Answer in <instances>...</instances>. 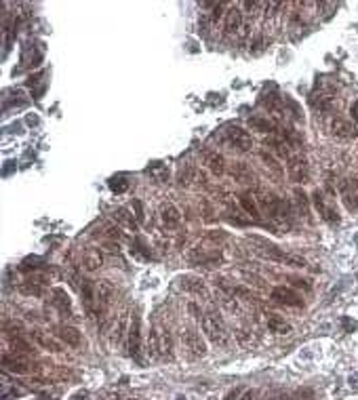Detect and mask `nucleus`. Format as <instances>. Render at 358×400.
Segmentation results:
<instances>
[{
    "instance_id": "nucleus-1",
    "label": "nucleus",
    "mask_w": 358,
    "mask_h": 400,
    "mask_svg": "<svg viewBox=\"0 0 358 400\" xmlns=\"http://www.w3.org/2000/svg\"><path fill=\"white\" fill-rule=\"evenodd\" d=\"M255 200H257V204L265 211V215H268L272 221H278L284 225H289L293 221V209L286 200L276 198L274 194H265V192H261Z\"/></svg>"
},
{
    "instance_id": "nucleus-2",
    "label": "nucleus",
    "mask_w": 358,
    "mask_h": 400,
    "mask_svg": "<svg viewBox=\"0 0 358 400\" xmlns=\"http://www.w3.org/2000/svg\"><path fill=\"white\" fill-rule=\"evenodd\" d=\"M148 352L156 360H165V358H173V339L171 333L165 326H154L148 337Z\"/></svg>"
},
{
    "instance_id": "nucleus-3",
    "label": "nucleus",
    "mask_w": 358,
    "mask_h": 400,
    "mask_svg": "<svg viewBox=\"0 0 358 400\" xmlns=\"http://www.w3.org/2000/svg\"><path fill=\"white\" fill-rule=\"evenodd\" d=\"M202 333L207 335V339H211L217 345H228L230 343V333L226 329V324H223L221 318L215 316V314H204L202 316Z\"/></svg>"
},
{
    "instance_id": "nucleus-4",
    "label": "nucleus",
    "mask_w": 358,
    "mask_h": 400,
    "mask_svg": "<svg viewBox=\"0 0 358 400\" xmlns=\"http://www.w3.org/2000/svg\"><path fill=\"white\" fill-rule=\"evenodd\" d=\"M268 259H274V261H280V263H286L291 265V268H305V263L301 257H295V255H289V253H282L280 249L272 247V244H263V251H261Z\"/></svg>"
},
{
    "instance_id": "nucleus-5",
    "label": "nucleus",
    "mask_w": 358,
    "mask_h": 400,
    "mask_svg": "<svg viewBox=\"0 0 358 400\" xmlns=\"http://www.w3.org/2000/svg\"><path fill=\"white\" fill-rule=\"evenodd\" d=\"M312 202H314L316 211L320 213V217H322L324 221H329V223H339V213L335 211V207H333L331 202H326V196H324L322 192L316 190L314 196H312Z\"/></svg>"
},
{
    "instance_id": "nucleus-6",
    "label": "nucleus",
    "mask_w": 358,
    "mask_h": 400,
    "mask_svg": "<svg viewBox=\"0 0 358 400\" xmlns=\"http://www.w3.org/2000/svg\"><path fill=\"white\" fill-rule=\"evenodd\" d=\"M181 343H183V347H186V350H188L190 354H194V356H204V354H207V345H204V339L200 337V333L192 331V329H188V331L181 333Z\"/></svg>"
},
{
    "instance_id": "nucleus-7",
    "label": "nucleus",
    "mask_w": 358,
    "mask_h": 400,
    "mask_svg": "<svg viewBox=\"0 0 358 400\" xmlns=\"http://www.w3.org/2000/svg\"><path fill=\"white\" fill-rule=\"evenodd\" d=\"M286 171H289V177L293 181H299V183H305L310 177L308 162H305V158H301V156H291L289 165H286Z\"/></svg>"
},
{
    "instance_id": "nucleus-8",
    "label": "nucleus",
    "mask_w": 358,
    "mask_h": 400,
    "mask_svg": "<svg viewBox=\"0 0 358 400\" xmlns=\"http://www.w3.org/2000/svg\"><path fill=\"white\" fill-rule=\"evenodd\" d=\"M226 137H228V141L232 143L234 148H238V150H242V152H247V150H251L253 148V139H251V135L244 129H240V127H230L228 131H226Z\"/></svg>"
},
{
    "instance_id": "nucleus-9",
    "label": "nucleus",
    "mask_w": 358,
    "mask_h": 400,
    "mask_svg": "<svg viewBox=\"0 0 358 400\" xmlns=\"http://www.w3.org/2000/svg\"><path fill=\"white\" fill-rule=\"evenodd\" d=\"M272 299L278 301V303H282V305H291V307L303 305L301 295H297L293 289H289V286H276V289L272 291Z\"/></svg>"
},
{
    "instance_id": "nucleus-10",
    "label": "nucleus",
    "mask_w": 358,
    "mask_h": 400,
    "mask_svg": "<svg viewBox=\"0 0 358 400\" xmlns=\"http://www.w3.org/2000/svg\"><path fill=\"white\" fill-rule=\"evenodd\" d=\"M129 354L139 360L141 356V324H139V316H133L131 329H129Z\"/></svg>"
},
{
    "instance_id": "nucleus-11",
    "label": "nucleus",
    "mask_w": 358,
    "mask_h": 400,
    "mask_svg": "<svg viewBox=\"0 0 358 400\" xmlns=\"http://www.w3.org/2000/svg\"><path fill=\"white\" fill-rule=\"evenodd\" d=\"M95 291H97V307L99 312H104L108 303L112 301V297H114V284L110 280H99L95 282Z\"/></svg>"
},
{
    "instance_id": "nucleus-12",
    "label": "nucleus",
    "mask_w": 358,
    "mask_h": 400,
    "mask_svg": "<svg viewBox=\"0 0 358 400\" xmlns=\"http://www.w3.org/2000/svg\"><path fill=\"white\" fill-rule=\"evenodd\" d=\"M341 196L347 209H358V179H347L341 183Z\"/></svg>"
},
{
    "instance_id": "nucleus-13",
    "label": "nucleus",
    "mask_w": 358,
    "mask_h": 400,
    "mask_svg": "<svg viewBox=\"0 0 358 400\" xmlns=\"http://www.w3.org/2000/svg\"><path fill=\"white\" fill-rule=\"evenodd\" d=\"M55 335L66 345H72V347L80 345V339H83V337H80V331L76 329V326H70V324H59L55 329Z\"/></svg>"
},
{
    "instance_id": "nucleus-14",
    "label": "nucleus",
    "mask_w": 358,
    "mask_h": 400,
    "mask_svg": "<svg viewBox=\"0 0 358 400\" xmlns=\"http://www.w3.org/2000/svg\"><path fill=\"white\" fill-rule=\"evenodd\" d=\"M3 366L11 373H28V360L22 358L19 354H3Z\"/></svg>"
},
{
    "instance_id": "nucleus-15",
    "label": "nucleus",
    "mask_w": 358,
    "mask_h": 400,
    "mask_svg": "<svg viewBox=\"0 0 358 400\" xmlns=\"http://www.w3.org/2000/svg\"><path fill=\"white\" fill-rule=\"evenodd\" d=\"M101 265H104V255H101L99 249H87L85 255H83V268L87 272H97Z\"/></svg>"
},
{
    "instance_id": "nucleus-16",
    "label": "nucleus",
    "mask_w": 358,
    "mask_h": 400,
    "mask_svg": "<svg viewBox=\"0 0 358 400\" xmlns=\"http://www.w3.org/2000/svg\"><path fill=\"white\" fill-rule=\"evenodd\" d=\"M160 219H162V223H165L167 228H175V225H179V221H181V213H179V209L175 207V204L167 202V204H162V207H160Z\"/></svg>"
},
{
    "instance_id": "nucleus-17",
    "label": "nucleus",
    "mask_w": 358,
    "mask_h": 400,
    "mask_svg": "<svg viewBox=\"0 0 358 400\" xmlns=\"http://www.w3.org/2000/svg\"><path fill=\"white\" fill-rule=\"evenodd\" d=\"M331 131L335 137L339 139H350V137H356V129L352 127V122H347L343 118H335L331 122Z\"/></svg>"
},
{
    "instance_id": "nucleus-18",
    "label": "nucleus",
    "mask_w": 358,
    "mask_h": 400,
    "mask_svg": "<svg viewBox=\"0 0 358 400\" xmlns=\"http://www.w3.org/2000/svg\"><path fill=\"white\" fill-rule=\"evenodd\" d=\"M242 26V13L238 7H232L230 11L226 13V34H234L238 32Z\"/></svg>"
},
{
    "instance_id": "nucleus-19",
    "label": "nucleus",
    "mask_w": 358,
    "mask_h": 400,
    "mask_svg": "<svg viewBox=\"0 0 358 400\" xmlns=\"http://www.w3.org/2000/svg\"><path fill=\"white\" fill-rule=\"evenodd\" d=\"M240 204H242V209L249 213V217H253L255 221H259V204H257V200H255V196L251 192H242L240 194Z\"/></svg>"
},
{
    "instance_id": "nucleus-20",
    "label": "nucleus",
    "mask_w": 358,
    "mask_h": 400,
    "mask_svg": "<svg viewBox=\"0 0 358 400\" xmlns=\"http://www.w3.org/2000/svg\"><path fill=\"white\" fill-rule=\"evenodd\" d=\"M112 219H114L116 223H120V225H125V228H129V230H133V232L137 230V223H139L127 209H122V207H118L114 213H112Z\"/></svg>"
},
{
    "instance_id": "nucleus-21",
    "label": "nucleus",
    "mask_w": 358,
    "mask_h": 400,
    "mask_svg": "<svg viewBox=\"0 0 358 400\" xmlns=\"http://www.w3.org/2000/svg\"><path fill=\"white\" fill-rule=\"evenodd\" d=\"M204 165L211 173L215 175H223V171H226V160H223L221 154H209L207 158H204Z\"/></svg>"
},
{
    "instance_id": "nucleus-22",
    "label": "nucleus",
    "mask_w": 358,
    "mask_h": 400,
    "mask_svg": "<svg viewBox=\"0 0 358 400\" xmlns=\"http://www.w3.org/2000/svg\"><path fill=\"white\" fill-rule=\"evenodd\" d=\"M53 297H55V305L59 307L61 312H68L70 316H72V301H70V297H68V293L64 291V289H53Z\"/></svg>"
},
{
    "instance_id": "nucleus-23",
    "label": "nucleus",
    "mask_w": 358,
    "mask_h": 400,
    "mask_svg": "<svg viewBox=\"0 0 358 400\" xmlns=\"http://www.w3.org/2000/svg\"><path fill=\"white\" fill-rule=\"evenodd\" d=\"M249 125L253 127V129H257V131H261V133H270V135H276V125L274 122H270L268 118H249Z\"/></svg>"
},
{
    "instance_id": "nucleus-24",
    "label": "nucleus",
    "mask_w": 358,
    "mask_h": 400,
    "mask_svg": "<svg viewBox=\"0 0 358 400\" xmlns=\"http://www.w3.org/2000/svg\"><path fill=\"white\" fill-rule=\"evenodd\" d=\"M32 337L38 341V345H43L45 350H51V352H61V345L55 341V339H51V337H47L45 333H40V331H34L32 333Z\"/></svg>"
},
{
    "instance_id": "nucleus-25",
    "label": "nucleus",
    "mask_w": 358,
    "mask_h": 400,
    "mask_svg": "<svg viewBox=\"0 0 358 400\" xmlns=\"http://www.w3.org/2000/svg\"><path fill=\"white\" fill-rule=\"evenodd\" d=\"M268 329L272 333L286 335V333H291V324H286L282 318H278V316H272V318H268Z\"/></svg>"
},
{
    "instance_id": "nucleus-26",
    "label": "nucleus",
    "mask_w": 358,
    "mask_h": 400,
    "mask_svg": "<svg viewBox=\"0 0 358 400\" xmlns=\"http://www.w3.org/2000/svg\"><path fill=\"white\" fill-rule=\"evenodd\" d=\"M310 104L314 106V108H318V110H331V106H333V97L331 95H324V93H318V95H312L310 97Z\"/></svg>"
},
{
    "instance_id": "nucleus-27",
    "label": "nucleus",
    "mask_w": 358,
    "mask_h": 400,
    "mask_svg": "<svg viewBox=\"0 0 358 400\" xmlns=\"http://www.w3.org/2000/svg\"><path fill=\"white\" fill-rule=\"evenodd\" d=\"M9 343L13 347V354H32V345L24 341L22 337H9Z\"/></svg>"
},
{
    "instance_id": "nucleus-28",
    "label": "nucleus",
    "mask_w": 358,
    "mask_h": 400,
    "mask_svg": "<svg viewBox=\"0 0 358 400\" xmlns=\"http://www.w3.org/2000/svg\"><path fill=\"white\" fill-rule=\"evenodd\" d=\"M232 175L236 177L238 181H251L253 179V173L247 165H242V162H236V165L232 167Z\"/></svg>"
},
{
    "instance_id": "nucleus-29",
    "label": "nucleus",
    "mask_w": 358,
    "mask_h": 400,
    "mask_svg": "<svg viewBox=\"0 0 358 400\" xmlns=\"http://www.w3.org/2000/svg\"><path fill=\"white\" fill-rule=\"evenodd\" d=\"M110 190L116 192V194L127 192V190H129V181H127L125 177H114V179H110Z\"/></svg>"
},
{
    "instance_id": "nucleus-30",
    "label": "nucleus",
    "mask_w": 358,
    "mask_h": 400,
    "mask_svg": "<svg viewBox=\"0 0 358 400\" xmlns=\"http://www.w3.org/2000/svg\"><path fill=\"white\" fill-rule=\"evenodd\" d=\"M148 173H150V175H154L158 181H167V177H169V171L162 169L160 165H154L152 169H148Z\"/></svg>"
},
{
    "instance_id": "nucleus-31",
    "label": "nucleus",
    "mask_w": 358,
    "mask_h": 400,
    "mask_svg": "<svg viewBox=\"0 0 358 400\" xmlns=\"http://www.w3.org/2000/svg\"><path fill=\"white\" fill-rule=\"evenodd\" d=\"M295 198H297L299 211H303V215H308V202H305V194L301 190H297V192H295Z\"/></svg>"
},
{
    "instance_id": "nucleus-32",
    "label": "nucleus",
    "mask_w": 358,
    "mask_h": 400,
    "mask_svg": "<svg viewBox=\"0 0 358 400\" xmlns=\"http://www.w3.org/2000/svg\"><path fill=\"white\" fill-rule=\"evenodd\" d=\"M221 11H223V5H221V3L213 5V13H211V19H213V22H217V19L221 17Z\"/></svg>"
},
{
    "instance_id": "nucleus-33",
    "label": "nucleus",
    "mask_w": 358,
    "mask_h": 400,
    "mask_svg": "<svg viewBox=\"0 0 358 400\" xmlns=\"http://www.w3.org/2000/svg\"><path fill=\"white\" fill-rule=\"evenodd\" d=\"M133 207H135V219L141 223L143 221V211H141V202L139 200H135V202H133Z\"/></svg>"
},
{
    "instance_id": "nucleus-34",
    "label": "nucleus",
    "mask_w": 358,
    "mask_h": 400,
    "mask_svg": "<svg viewBox=\"0 0 358 400\" xmlns=\"http://www.w3.org/2000/svg\"><path fill=\"white\" fill-rule=\"evenodd\" d=\"M108 234L112 236V238H116V240H120V238H122L120 230H118V228H112V225H108Z\"/></svg>"
},
{
    "instance_id": "nucleus-35",
    "label": "nucleus",
    "mask_w": 358,
    "mask_h": 400,
    "mask_svg": "<svg viewBox=\"0 0 358 400\" xmlns=\"http://www.w3.org/2000/svg\"><path fill=\"white\" fill-rule=\"evenodd\" d=\"M291 282H293L295 286H303V289H310V284L305 282V280H301V278H291Z\"/></svg>"
},
{
    "instance_id": "nucleus-36",
    "label": "nucleus",
    "mask_w": 358,
    "mask_h": 400,
    "mask_svg": "<svg viewBox=\"0 0 358 400\" xmlns=\"http://www.w3.org/2000/svg\"><path fill=\"white\" fill-rule=\"evenodd\" d=\"M352 118L358 122V101H356V104L352 106Z\"/></svg>"
},
{
    "instance_id": "nucleus-37",
    "label": "nucleus",
    "mask_w": 358,
    "mask_h": 400,
    "mask_svg": "<svg viewBox=\"0 0 358 400\" xmlns=\"http://www.w3.org/2000/svg\"><path fill=\"white\" fill-rule=\"evenodd\" d=\"M236 398H238V392H230L226 400H236Z\"/></svg>"
},
{
    "instance_id": "nucleus-38",
    "label": "nucleus",
    "mask_w": 358,
    "mask_h": 400,
    "mask_svg": "<svg viewBox=\"0 0 358 400\" xmlns=\"http://www.w3.org/2000/svg\"><path fill=\"white\" fill-rule=\"evenodd\" d=\"M209 400H215V398H209Z\"/></svg>"
}]
</instances>
